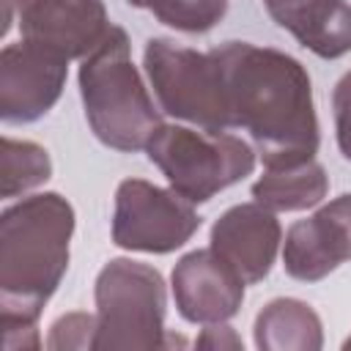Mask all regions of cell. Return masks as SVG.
I'll return each mask as SVG.
<instances>
[{
  "label": "cell",
  "instance_id": "obj_1",
  "mask_svg": "<svg viewBox=\"0 0 351 351\" xmlns=\"http://www.w3.org/2000/svg\"><path fill=\"white\" fill-rule=\"evenodd\" d=\"M225 74L233 129H244L266 167L315 159L321 129L307 69L271 47L228 41L211 49Z\"/></svg>",
  "mask_w": 351,
  "mask_h": 351
},
{
  "label": "cell",
  "instance_id": "obj_2",
  "mask_svg": "<svg viewBox=\"0 0 351 351\" xmlns=\"http://www.w3.org/2000/svg\"><path fill=\"white\" fill-rule=\"evenodd\" d=\"M74 208L58 192L22 197L0 214V324H38L69 269Z\"/></svg>",
  "mask_w": 351,
  "mask_h": 351
},
{
  "label": "cell",
  "instance_id": "obj_3",
  "mask_svg": "<svg viewBox=\"0 0 351 351\" xmlns=\"http://www.w3.org/2000/svg\"><path fill=\"white\" fill-rule=\"evenodd\" d=\"M80 96L90 132L115 151H143L162 126V115L132 60L123 27L112 25L104 41L80 63Z\"/></svg>",
  "mask_w": 351,
  "mask_h": 351
},
{
  "label": "cell",
  "instance_id": "obj_4",
  "mask_svg": "<svg viewBox=\"0 0 351 351\" xmlns=\"http://www.w3.org/2000/svg\"><path fill=\"white\" fill-rule=\"evenodd\" d=\"M96 348L143 351L167 346V291L159 269L112 258L96 277Z\"/></svg>",
  "mask_w": 351,
  "mask_h": 351
},
{
  "label": "cell",
  "instance_id": "obj_5",
  "mask_svg": "<svg viewBox=\"0 0 351 351\" xmlns=\"http://www.w3.org/2000/svg\"><path fill=\"white\" fill-rule=\"evenodd\" d=\"M148 159L162 170L170 189L189 203H208L217 192L239 184L255 170V148L230 134L162 123L148 145Z\"/></svg>",
  "mask_w": 351,
  "mask_h": 351
},
{
  "label": "cell",
  "instance_id": "obj_6",
  "mask_svg": "<svg viewBox=\"0 0 351 351\" xmlns=\"http://www.w3.org/2000/svg\"><path fill=\"white\" fill-rule=\"evenodd\" d=\"M143 66L162 112L197 129H233L225 74L214 52H197L170 38H151Z\"/></svg>",
  "mask_w": 351,
  "mask_h": 351
},
{
  "label": "cell",
  "instance_id": "obj_7",
  "mask_svg": "<svg viewBox=\"0 0 351 351\" xmlns=\"http://www.w3.org/2000/svg\"><path fill=\"white\" fill-rule=\"evenodd\" d=\"M200 228L195 203L176 189L143 178H126L115 189L112 244L132 252L165 255L184 247Z\"/></svg>",
  "mask_w": 351,
  "mask_h": 351
},
{
  "label": "cell",
  "instance_id": "obj_8",
  "mask_svg": "<svg viewBox=\"0 0 351 351\" xmlns=\"http://www.w3.org/2000/svg\"><path fill=\"white\" fill-rule=\"evenodd\" d=\"M69 77V60L33 41L5 44L0 52V118L5 123H33L47 115Z\"/></svg>",
  "mask_w": 351,
  "mask_h": 351
},
{
  "label": "cell",
  "instance_id": "obj_9",
  "mask_svg": "<svg viewBox=\"0 0 351 351\" xmlns=\"http://www.w3.org/2000/svg\"><path fill=\"white\" fill-rule=\"evenodd\" d=\"M16 22L25 41L66 60L90 55L112 27L101 0H16Z\"/></svg>",
  "mask_w": 351,
  "mask_h": 351
},
{
  "label": "cell",
  "instance_id": "obj_10",
  "mask_svg": "<svg viewBox=\"0 0 351 351\" xmlns=\"http://www.w3.org/2000/svg\"><path fill=\"white\" fill-rule=\"evenodd\" d=\"M178 315L189 324H222L230 321L244 302L241 274L219 258L211 247L192 250L173 266L170 274Z\"/></svg>",
  "mask_w": 351,
  "mask_h": 351
},
{
  "label": "cell",
  "instance_id": "obj_11",
  "mask_svg": "<svg viewBox=\"0 0 351 351\" xmlns=\"http://www.w3.org/2000/svg\"><path fill=\"white\" fill-rule=\"evenodd\" d=\"M346 261H351V195L335 197L288 228L282 266L293 280L318 282Z\"/></svg>",
  "mask_w": 351,
  "mask_h": 351
},
{
  "label": "cell",
  "instance_id": "obj_12",
  "mask_svg": "<svg viewBox=\"0 0 351 351\" xmlns=\"http://www.w3.org/2000/svg\"><path fill=\"white\" fill-rule=\"evenodd\" d=\"M282 244V228L271 208L239 203L228 208L211 228V250L225 258L247 285L269 277Z\"/></svg>",
  "mask_w": 351,
  "mask_h": 351
},
{
  "label": "cell",
  "instance_id": "obj_13",
  "mask_svg": "<svg viewBox=\"0 0 351 351\" xmlns=\"http://www.w3.org/2000/svg\"><path fill=\"white\" fill-rule=\"evenodd\" d=\"M269 16L324 60L351 52V3L346 0H263Z\"/></svg>",
  "mask_w": 351,
  "mask_h": 351
},
{
  "label": "cell",
  "instance_id": "obj_14",
  "mask_svg": "<svg viewBox=\"0 0 351 351\" xmlns=\"http://www.w3.org/2000/svg\"><path fill=\"white\" fill-rule=\"evenodd\" d=\"M255 346L263 351H318L324 346L321 318L302 299H271L255 318Z\"/></svg>",
  "mask_w": 351,
  "mask_h": 351
},
{
  "label": "cell",
  "instance_id": "obj_15",
  "mask_svg": "<svg viewBox=\"0 0 351 351\" xmlns=\"http://www.w3.org/2000/svg\"><path fill=\"white\" fill-rule=\"evenodd\" d=\"M329 192V176L321 162L307 159L288 167H266L252 184V197L277 211H307L318 206Z\"/></svg>",
  "mask_w": 351,
  "mask_h": 351
},
{
  "label": "cell",
  "instance_id": "obj_16",
  "mask_svg": "<svg viewBox=\"0 0 351 351\" xmlns=\"http://www.w3.org/2000/svg\"><path fill=\"white\" fill-rule=\"evenodd\" d=\"M0 195L5 200L19 197L36 186H41L44 181H49L52 176V159L47 154L44 145L33 143V140H16V137H3V148H0Z\"/></svg>",
  "mask_w": 351,
  "mask_h": 351
},
{
  "label": "cell",
  "instance_id": "obj_17",
  "mask_svg": "<svg viewBox=\"0 0 351 351\" xmlns=\"http://www.w3.org/2000/svg\"><path fill=\"white\" fill-rule=\"evenodd\" d=\"M154 16L181 33H206L228 14V0H162L154 8Z\"/></svg>",
  "mask_w": 351,
  "mask_h": 351
},
{
  "label": "cell",
  "instance_id": "obj_18",
  "mask_svg": "<svg viewBox=\"0 0 351 351\" xmlns=\"http://www.w3.org/2000/svg\"><path fill=\"white\" fill-rule=\"evenodd\" d=\"M47 348L71 351V348H96V315L90 313H66L49 326Z\"/></svg>",
  "mask_w": 351,
  "mask_h": 351
},
{
  "label": "cell",
  "instance_id": "obj_19",
  "mask_svg": "<svg viewBox=\"0 0 351 351\" xmlns=\"http://www.w3.org/2000/svg\"><path fill=\"white\" fill-rule=\"evenodd\" d=\"M332 110H335V137L340 154L351 162V71H346L332 93Z\"/></svg>",
  "mask_w": 351,
  "mask_h": 351
},
{
  "label": "cell",
  "instance_id": "obj_20",
  "mask_svg": "<svg viewBox=\"0 0 351 351\" xmlns=\"http://www.w3.org/2000/svg\"><path fill=\"white\" fill-rule=\"evenodd\" d=\"M195 343L203 346V348H219V351H222V348H230V351H241V348H244V343H241V337L236 335V329L228 326L225 321H222V324H206Z\"/></svg>",
  "mask_w": 351,
  "mask_h": 351
},
{
  "label": "cell",
  "instance_id": "obj_21",
  "mask_svg": "<svg viewBox=\"0 0 351 351\" xmlns=\"http://www.w3.org/2000/svg\"><path fill=\"white\" fill-rule=\"evenodd\" d=\"M0 326H3V346L8 351L41 348L38 324H0Z\"/></svg>",
  "mask_w": 351,
  "mask_h": 351
},
{
  "label": "cell",
  "instance_id": "obj_22",
  "mask_svg": "<svg viewBox=\"0 0 351 351\" xmlns=\"http://www.w3.org/2000/svg\"><path fill=\"white\" fill-rule=\"evenodd\" d=\"M156 3H162V0H129V5H134V8H154Z\"/></svg>",
  "mask_w": 351,
  "mask_h": 351
},
{
  "label": "cell",
  "instance_id": "obj_23",
  "mask_svg": "<svg viewBox=\"0 0 351 351\" xmlns=\"http://www.w3.org/2000/svg\"><path fill=\"white\" fill-rule=\"evenodd\" d=\"M343 348H351V335H348V337L343 340Z\"/></svg>",
  "mask_w": 351,
  "mask_h": 351
}]
</instances>
